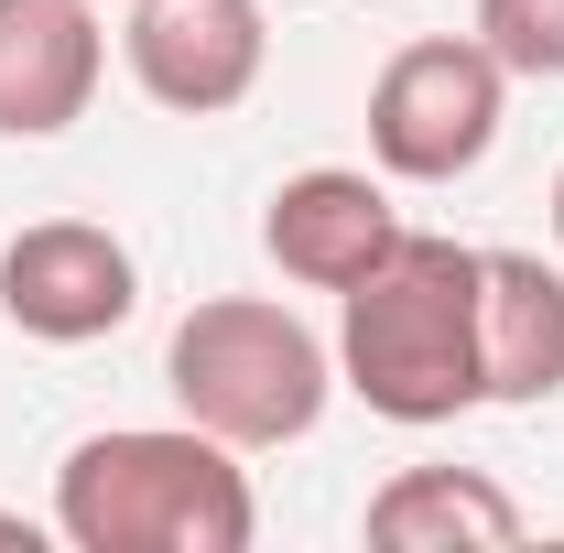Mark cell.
<instances>
[{
	"label": "cell",
	"instance_id": "obj_1",
	"mask_svg": "<svg viewBox=\"0 0 564 553\" xmlns=\"http://www.w3.org/2000/svg\"><path fill=\"white\" fill-rule=\"evenodd\" d=\"M337 391H358L402 434H434V423L489 402V369H478V250L467 239L402 228L391 261L337 293Z\"/></svg>",
	"mask_w": 564,
	"mask_h": 553
},
{
	"label": "cell",
	"instance_id": "obj_10",
	"mask_svg": "<svg viewBox=\"0 0 564 553\" xmlns=\"http://www.w3.org/2000/svg\"><path fill=\"white\" fill-rule=\"evenodd\" d=\"M369 543L380 553H510L521 543V499L478 467H402L369 499Z\"/></svg>",
	"mask_w": 564,
	"mask_h": 553
},
{
	"label": "cell",
	"instance_id": "obj_6",
	"mask_svg": "<svg viewBox=\"0 0 564 553\" xmlns=\"http://www.w3.org/2000/svg\"><path fill=\"white\" fill-rule=\"evenodd\" d=\"M120 55H131V87L152 109L228 120L272 66V22H261V0H131Z\"/></svg>",
	"mask_w": 564,
	"mask_h": 553
},
{
	"label": "cell",
	"instance_id": "obj_5",
	"mask_svg": "<svg viewBox=\"0 0 564 553\" xmlns=\"http://www.w3.org/2000/svg\"><path fill=\"white\" fill-rule=\"evenodd\" d=\"M131 304H141V261H131V239L98 228V217H33L0 250V315L44 347L120 337Z\"/></svg>",
	"mask_w": 564,
	"mask_h": 553
},
{
	"label": "cell",
	"instance_id": "obj_12",
	"mask_svg": "<svg viewBox=\"0 0 564 553\" xmlns=\"http://www.w3.org/2000/svg\"><path fill=\"white\" fill-rule=\"evenodd\" d=\"M554 250H564V174H554Z\"/></svg>",
	"mask_w": 564,
	"mask_h": 553
},
{
	"label": "cell",
	"instance_id": "obj_13",
	"mask_svg": "<svg viewBox=\"0 0 564 553\" xmlns=\"http://www.w3.org/2000/svg\"><path fill=\"white\" fill-rule=\"evenodd\" d=\"M98 11H109V0H98ZM120 11H131V0H120Z\"/></svg>",
	"mask_w": 564,
	"mask_h": 553
},
{
	"label": "cell",
	"instance_id": "obj_4",
	"mask_svg": "<svg viewBox=\"0 0 564 553\" xmlns=\"http://www.w3.org/2000/svg\"><path fill=\"white\" fill-rule=\"evenodd\" d=\"M510 120V66L478 33H423L369 76V163L391 185H456Z\"/></svg>",
	"mask_w": 564,
	"mask_h": 553
},
{
	"label": "cell",
	"instance_id": "obj_7",
	"mask_svg": "<svg viewBox=\"0 0 564 553\" xmlns=\"http://www.w3.org/2000/svg\"><path fill=\"white\" fill-rule=\"evenodd\" d=\"M391 239H402L391 185H380V174H348V163L293 174V185H272V207H261L272 272L304 282V293H348V282H369L380 261H391Z\"/></svg>",
	"mask_w": 564,
	"mask_h": 553
},
{
	"label": "cell",
	"instance_id": "obj_8",
	"mask_svg": "<svg viewBox=\"0 0 564 553\" xmlns=\"http://www.w3.org/2000/svg\"><path fill=\"white\" fill-rule=\"evenodd\" d=\"M109 66L98 0H0V141H55L87 120Z\"/></svg>",
	"mask_w": 564,
	"mask_h": 553
},
{
	"label": "cell",
	"instance_id": "obj_3",
	"mask_svg": "<svg viewBox=\"0 0 564 553\" xmlns=\"http://www.w3.org/2000/svg\"><path fill=\"white\" fill-rule=\"evenodd\" d=\"M163 391H174L185 423H207L217 445L272 456V445H304L326 423L337 347L315 337L293 304H272V293H207L174 326V347H163Z\"/></svg>",
	"mask_w": 564,
	"mask_h": 553
},
{
	"label": "cell",
	"instance_id": "obj_11",
	"mask_svg": "<svg viewBox=\"0 0 564 553\" xmlns=\"http://www.w3.org/2000/svg\"><path fill=\"white\" fill-rule=\"evenodd\" d=\"M478 44L510 76H564V0H478Z\"/></svg>",
	"mask_w": 564,
	"mask_h": 553
},
{
	"label": "cell",
	"instance_id": "obj_9",
	"mask_svg": "<svg viewBox=\"0 0 564 553\" xmlns=\"http://www.w3.org/2000/svg\"><path fill=\"white\" fill-rule=\"evenodd\" d=\"M478 369H489V402L564 391V261L478 250Z\"/></svg>",
	"mask_w": 564,
	"mask_h": 553
},
{
	"label": "cell",
	"instance_id": "obj_2",
	"mask_svg": "<svg viewBox=\"0 0 564 553\" xmlns=\"http://www.w3.org/2000/svg\"><path fill=\"white\" fill-rule=\"evenodd\" d=\"M55 532L76 553H250L261 499L207 423H109L55 467Z\"/></svg>",
	"mask_w": 564,
	"mask_h": 553
}]
</instances>
